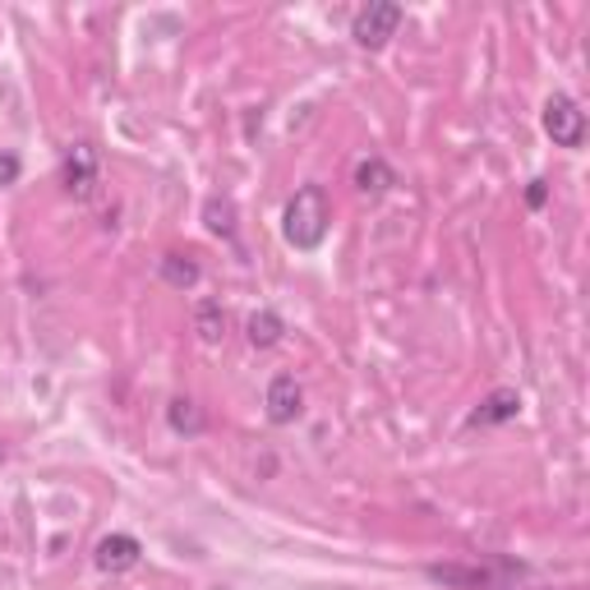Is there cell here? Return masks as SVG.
Returning <instances> with one entry per match:
<instances>
[{
    "label": "cell",
    "instance_id": "7",
    "mask_svg": "<svg viewBox=\"0 0 590 590\" xmlns=\"http://www.w3.org/2000/svg\"><path fill=\"white\" fill-rule=\"evenodd\" d=\"M521 415V392L517 387H494L485 402L471 410V429H494V425H508Z\"/></svg>",
    "mask_w": 590,
    "mask_h": 590
},
{
    "label": "cell",
    "instance_id": "2",
    "mask_svg": "<svg viewBox=\"0 0 590 590\" xmlns=\"http://www.w3.org/2000/svg\"><path fill=\"white\" fill-rule=\"evenodd\" d=\"M60 185L70 199H93L97 185H102V158H97V148L93 143H74L70 152H65V162H60Z\"/></svg>",
    "mask_w": 590,
    "mask_h": 590
},
{
    "label": "cell",
    "instance_id": "8",
    "mask_svg": "<svg viewBox=\"0 0 590 590\" xmlns=\"http://www.w3.org/2000/svg\"><path fill=\"white\" fill-rule=\"evenodd\" d=\"M166 425L176 429V433H185V439H199V433L208 429V415H204V406L194 402V397H171Z\"/></svg>",
    "mask_w": 590,
    "mask_h": 590
},
{
    "label": "cell",
    "instance_id": "15",
    "mask_svg": "<svg viewBox=\"0 0 590 590\" xmlns=\"http://www.w3.org/2000/svg\"><path fill=\"white\" fill-rule=\"evenodd\" d=\"M544 199H549V185H544V181H531V189H527V208H544Z\"/></svg>",
    "mask_w": 590,
    "mask_h": 590
},
{
    "label": "cell",
    "instance_id": "4",
    "mask_svg": "<svg viewBox=\"0 0 590 590\" xmlns=\"http://www.w3.org/2000/svg\"><path fill=\"white\" fill-rule=\"evenodd\" d=\"M544 135L558 148H581L586 143V112L567 93H554L544 102Z\"/></svg>",
    "mask_w": 590,
    "mask_h": 590
},
{
    "label": "cell",
    "instance_id": "12",
    "mask_svg": "<svg viewBox=\"0 0 590 590\" xmlns=\"http://www.w3.org/2000/svg\"><path fill=\"white\" fill-rule=\"evenodd\" d=\"M194 333H199L208 346H217L227 337V310L217 300H204L199 310H194Z\"/></svg>",
    "mask_w": 590,
    "mask_h": 590
},
{
    "label": "cell",
    "instance_id": "1",
    "mask_svg": "<svg viewBox=\"0 0 590 590\" xmlns=\"http://www.w3.org/2000/svg\"><path fill=\"white\" fill-rule=\"evenodd\" d=\"M327 222H333V208H327V194L323 185H300L291 194L287 212H281V235H287L291 250H319L323 235H327Z\"/></svg>",
    "mask_w": 590,
    "mask_h": 590
},
{
    "label": "cell",
    "instance_id": "5",
    "mask_svg": "<svg viewBox=\"0 0 590 590\" xmlns=\"http://www.w3.org/2000/svg\"><path fill=\"white\" fill-rule=\"evenodd\" d=\"M139 558H143V544L125 531L97 540V554H93L97 572H106V577H120V572H129V567H139Z\"/></svg>",
    "mask_w": 590,
    "mask_h": 590
},
{
    "label": "cell",
    "instance_id": "3",
    "mask_svg": "<svg viewBox=\"0 0 590 590\" xmlns=\"http://www.w3.org/2000/svg\"><path fill=\"white\" fill-rule=\"evenodd\" d=\"M397 28H402V5H392V0H374V5H365L356 14L351 37L360 42L365 51H379V47H387V42L397 37Z\"/></svg>",
    "mask_w": 590,
    "mask_h": 590
},
{
    "label": "cell",
    "instance_id": "9",
    "mask_svg": "<svg viewBox=\"0 0 590 590\" xmlns=\"http://www.w3.org/2000/svg\"><path fill=\"white\" fill-rule=\"evenodd\" d=\"M356 189L360 194H369V199H379V194H387L392 185H397V171H392L383 158H365V162H356Z\"/></svg>",
    "mask_w": 590,
    "mask_h": 590
},
{
    "label": "cell",
    "instance_id": "10",
    "mask_svg": "<svg viewBox=\"0 0 590 590\" xmlns=\"http://www.w3.org/2000/svg\"><path fill=\"white\" fill-rule=\"evenodd\" d=\"M199 264H194V254H162V281L176 291H194L199 287Z\"/></svg>",
    "mask_w": 590,
    "mask_h": 590
},
{
    "label": "cell",
    "instance_id": "11",
    "mask_svg": "<svg viewBox=\"0 0 590 590\" xmlns=\"http://www.w3.org/2000/svg\"><path fill=\"white\" fill-rule=\"evenodd\" d=\"M281 333H287V323H281V314H273V310H258V314H250V323H245V337H250V346H258V351L277 346Z\"/></svg>",
    "mask_w": 590,
    "mask_h": 590
},
{
    "label": "cell",
    "instance_id": "14",
    "mask_svg": "<svg viewBox=\"0 0 590 590\" xmlns=\"http://www.w3.org/2000/svg\"><path fill=\"white\" fill-rule=\"evenodd\" d=\"M19 176H24V162H19V152H0V189H10Z\"/></svg>",
    "mask_w": 590,
    "mask_h": 590
},
{
    "label": "cell",
    "instance_id": "6",
    "mask_svg": "<svg viewBox=\"0 0 590 590\" xmlns=\"http://www.w3.org/2000/svg\"><path fill=\"white\" fill-rule=\"evenodd\" d=\"M264 406H268V420H273V425H296L300 415H304V392H300V383H296L291 374H277V379L268 383Z\"/></svg>",
    "mask_w": 590,
    "mask_h": 590
},
{
    "label": "cell",
    "instance_id": "13",
    "mask_svg": "<svg viewBox=\"0 0 590 590\" xmlns=\"http://www.w3.org/2000/svg\"><path fill=\"white\" fill-rule=\"evenodd\" d=\"M204 222H208V231H217V235H235V204L231 199H212L204 204Z\"/></svg>",
    "mask_w": 590,
    "mask_h": 590
}]
</instances>
